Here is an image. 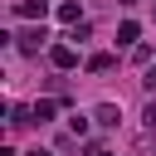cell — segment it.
<instances>
[{
	"instance_id": "obj_4",
	"label": "cell",
	"mask_w": 156,
	"mask_h": 156,
	"mask_svg": "<svg viewBox=\"0 0 156 156\" xmlns=\"http://www.w3.org/2000/svg\"><path fill=\"white\" fill-rule=\"evenodd\" d=\"M93 117H98V127H117V117H122V112H117L112 102H102V107H98Z\"/></svg>"
},
{
	"instance_id": "obj_8",
	"label": "cell",
	"mask_w": 156,
	"mask_h": 156,
	"mask_svg": "<svg viewBox=\"0 0 156 156\" xmlns=\"http://www.w3.org/2000/svg\"><path fill=\"white\" fill-rule=\"evenodd\" d=\"M49 117H54V102H49V98H44V102H34V122H49Z\"/></svg>"
},
{
	"instance_id": "obj_3",
	"label": "cell",
	"mask_w": 156,
	"mask_h": 156,
	"mask_svg": "<svg viewBox=\"0 0 156 156\" xmlns=\"http://www.w3.org/2000/svg\"><path fill=\"white\" fill-rule=\"evenodd\" d=\"M15 15H24V20H44V15H49V0H20Z\"/></svg>"
},
{
	"instance_id": "obj_1",
	"label": "cell",
	"mask_w": 156,
	"mask_h": 156,
	"mask_svg": "<svg viewBox=\"0 0 156 156\" xmlns=\"http://www.w3.org/2000/svg\"><path fill=\"white\" fill-rule=\"evenodd\" d=\"M15 39H20V49H24V54H39V49L49 44V29L39 24V29H24V34H15Z\"/></svg>"
},
{
	"instance_id": "obj_7",
	"label": "cell",
	"mask_w": 156,
	"mask_h": 156,
	"mask_svg": "<svg viewBox=\"0 0 156 156\" xmlns=\"http://www.w3.org/2000/svg\"><path fill=\"white\" fill-rule=\"evenodd\" d=\"M136 34H141V29H136V24H132V20H127V24H122V29H117V44H136Z\"/></svg>"
},
{
	"instance_id": "obj_6",
	"label": "cell",
	"mask_w": 156,
	"mask_h": 156,
	"mask_svg": "<svg viewBox=\"0 0 156 156\" xmlns=\"http://www.w3.org/2000/svg\"><path fill=\"white\" fill-rule=\"evenodd\" d=\"M58 20H68V24H83V20H78V5H73V0H63V5H58Z\"/></svg>"
},
{
	"instance_id": "obj_10",
	"label": "cell",
	"mask_w": 156,
	"mask_h": 156,
	"mask_svg": "<svg viewBox=\"0 0 156 156\" xmlns=\"http://www.w3.org/2000/svg\"><path fill=\"white\" fill-rule=\"evenodd\" d=\"M88 156H107V151H102V146H88Z\"/></svg>"
},
{
	"instance_id": "obj_13",
	"label": "cell",
	"mask_w": 156,
	"mask_h": 156,
	"mask_svg": "<svg viewBox=\"0 0 156 156\" xmlns=\"http://www.w3.org/2000/svg\"><path fill=\"white\" fill-rule=\"evenodd\" d=\"M117 5H132V0H117Z\"/></svg>"
},
{
	"instance_id": "obj_12",
	"label": "cell",
	"mask_w": 156,
	"mask_h": 156,
	"mask_svg": "<svg viewBox=\"0 0 156 156\" xmlns=\"http://www.w3.org/2000/svg\"><path fill=\"white\" fill-rule=\"evenodd\" d=\"M29 156H49V151H29Z\"/></svg>"
},
{
	"instance_id": "obj_2",
	"label": "cell",
	"mask_w": 156,
	"mask_h": 156,
	"mask_svg": "<svg viewBox=\"0 0 156 156\" xmlns=\"http://www.w3.org/2000/svg\"><path fill=\"white\" fill-rule=\"evenodd\" d=\"M49 63H54V68H73V63H78L73 44H54V49H49Z\"/></svg>"
},
{
	"instance_id": "obj_9",
	"label": "cell",
	"mask_w": 156,
	"mask_h": 156,
	"mask_svg": "<svg viewBox=\"0 0 156 156\" xmlns=\"http://www.w3.org/2000/svg\"><path fill=\"white\" fill-rule=\"evenodd\" d=\"M141 117H146V127L156 132V102H146V112H141Z\"/></svg>"
},
{
	"instance_id": "obj_11",
	"label": "cell",
	"mask_w": 156,
	"mask_h": 156,
	"mask_svg": "<svg viewBox=\"0 0 156 156\" xmlns=\"http://www.w3.org/2000/svg\"><path fill=\"white\" fill-rule=\"evenodd\" d=\"M146 83H151V88H156V68H151V78H146Z\"/></svg>"
},
{
	"instance_id": "obj_5",
	"label": "cell",
	"mask_w": 156,
	"mask_h": 156,
	"mask_svg": "<svg viewBox=\"0 0 156 156\" xmlns=\"http://www.w3.org/2000/svg\"><path fill=\"white\" fill-rule=\"evenodd\" d=\"M112 63H117V58H112V54H93V58H88V73H107V68H112Z\"/></svg>"
}]
</instances>
